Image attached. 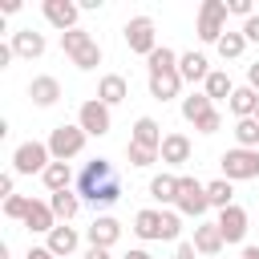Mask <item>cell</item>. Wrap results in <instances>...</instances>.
Returning <instances> with one entry per match:
<instances>
[{
	"label": "cell",
	"instance_id": "cell-1",
	"mask_svg": "<svg viewBox=\"0 0 259 259\" xmlns=\"http://www.w3.org/2000/svg\"><path fill=\"white\" fill-rule=\"evenodd\" d=\"M121 174L113 170V162L109 158H93V162H85L81 166V174H77V194H81V202H89V206H113L117 198H121Z\"/></svg>",
	"mask_w": 259,
	"mask_h": 259
},
{
	"label": "cell",
	"instance_id": "cell-2",
	"mask_svg": "<svg viewBox=\"0 0 259 259\" xmlns=\"http://www.w3.org/2000/svg\"><path fill=\"white\" fill-rule=\"evenodd\" d=\"M142 243H174L182 235V214L178 210H162V206H142L134 214V227H130Z\"/></svg>",
	"mask_w": 259,
	"mask_h": 259
},
{
	"label": "cell",
	"instance_id": "cell-3",
	"mask_svg": "<svg viewBox=\"0 0 259 259\" xmlns=\"http://www.w3.org/2000/svg\"><path fill=\"white\" fill-rule=\"evenodd\" d=\"M182 117L198 130V134H219L223 130V113H219V105L206 97V93H190V97H182Z\"/></svg>",
	"mask_w": 259,
	"mask_h": 259
},
{
	"label": "cell",
	"instance_id": "cell-4",
	"mask_svg": "<svg viewBox=\"0 0 259 259\" xmlns=\"http://www.w3.org/2000/svg\"><path fill=\"white\" fill-rule=\"evenodd\" d=\"M85 142H89V134H85L77 121H61V125H53V134H49V154H53V162H73V158L85 150Z\"/></svg>",
	"mask_w": 259,
	"mask_h": 259
},
{
	"label": "cell",
	"instance_id": "cell-5",
	"mask_svg": "<svg viewBox=\"0 0 259 259\" xmlns=\"http://www.w3.org/2000/svg\"><path fill=\"white\" fill-rule=\"evenodd\" d=\"M227 0H202V8H198V20H194V32H198V40L202 45H219L223 36H227Z\"/></svg>",
	"mask_w": 259,
	"mask_h": 259
},
{
	"label": "cell",
	"instance_id": "cell-6",
	"mask_svg": "<svg viewBox=\"0 0 259 259\" xmlns=\"http://www.w3.org/2000/svg\"><path fill=\"white\" fill-rule=\"evenodd\" d=\"M174 210H178L182 219H194V223H202V214L210 210V198H206V182H198V178L182 174V182H178V202H174Z\"/></svg>",
	"mask_w": 259,
	"mask_h": 259
},
{
	"label": "cell",
	"instance_id": "cell-7",
	"mask_svg": "<svg viewBox=\"0 0 259 259\" xmlns=\"http://www.w3.org/2000/svg\"><path fill=\"white\" fill-rule=\"evenodd\" d=\"M53 166V154H49V142H20L16 150H12V174H45Z\"/></svg>",
	"mask_w": 259,
	"mask_h": 259
},
{
	"label": "cell",
	"instance_id": "cell-8",
	"mask_svg": "<svg viewBox=\"0 0 259 259\" xmlns=\"http://www.w3.org/2000/svg\"><path fill=\"white\" fill-rule=\"evenodd\" d=\"M219 166H223V178L227 182H251V178H259V150L235 146V150H227L219 158Z\"/></svg>",
	"mask_w": 259,
	"mask_h": 259
},
{
	"label": "cell",
	"instance_id": "cell-9",
	"mask_svg": "<svg viewBox=\"0 0 259 259\" xmlns=\"http://www.w3.org/2000/svg\"><path fill=\"white\" fill-rule=\"evenodd\" d=\"M121 36H125V49H130V53H138V57H150V53L158 49L154 16H130V20H125V28H121Z\"/></svg>",
	"mask_w": 259,
	"mask_h": 259
},
{
	"label": "cell",
	"instance_id": "cell-10",
	"mask_svg": "<svg viewBox=\"0 0 259 259\" xmlns=\"http://www.w3.org/2000/svg\"><path fill=\"white\" fill-rule=\"evenodd\" d=\"M77 125H81L89 138H105V134L113 130V109H109L105 101L89 97V101H81V109H77Z\"/></svg>",
	"mask_w": 259,
	"mask_h": 259
},
{
	"label": "cell",
	"instance_id": "cell-11",
	"mask_svg": "<svg viewBox=\"0 0 259 259\" xmlns=\"http://www.w3.org/2000/svg\"><path fill=\"white\" fill-rule=\"evenodd\" d=\"M40 12H45V20H49L57 32H73V28H81V24H77V20H81V4H73V0H45Z\"/></svg>",
	"mask_w": 259,
	"mask_h": 259
},
{
	"label": "cell",
	"instance_id": "cell-12",
	"mask_svg": "<svg viewBox=\"0 0 259 259\" xmlns=\"http://www.w3.org/2000/svg\"><path fill=\"white\" fill-rule=\"evenodd\" d=\"M219 231H223V243H243L247 239V227H251V214L235 202V206H227V210H219Z\"/></svg>",
	"mask_w": 259,
	"mask_h": 259
},
{
	"label": "cell",
	"instance_id": "cell-13",
	"mask_svg": "<svg viewBox=\"0 0 259 259\" xmlns=\"http://www.w3.org/2000/svg\"><path fill=\"white\" fill-rule=\"evenodd\" d=\"M190 154H194V146H190V138H186V134H166V138H162V150H158L162 166L178 170V166H186V162H190Z\"/></svg>",
	"mask_w": 259,
	"mask_h": 259
},
{
	"label": "cell",
	"instance_id": "cell-14",
	"mask_svg": "<svg viewBox=\"0 0 259 259\" xmlns=\"http://www.w3.org/2000/svg\"><path fill=\"white\" fill-rule=\"evenodd\" d=\"M85 239H89V247H113L117 239H121V223L113 219V214H97L89 227H85Z\"/></svg>",
	"mask_w": 259,
	"mask_h": 259
},
{
	"label": "cell",
	"instance_id": "cell-15",
	"mask_svg": "<svg viewBox=\"0 0 259 259\" xmlns=\"http://www.w3.org/2000/svg\"><path fill=\"white\" fill-rule=\"evenodd\" d=\"M8 45H12V53H16V57H24V61L45 57V49H49V45H45V32H36V28H16Z\"/></svg>",
	"mask_w": 259,
	"mask_h": 259
},
{
	"label": "cell",
	"instance_id": "cell-16",
	"mask_svg": "<svg viewBox=\"0 0 259 259\" xmlns=\"http://www.w3.org/2000/svg\"><path fill=\"white\" fill-rule=\"evenodd\" d=\"M178 182H182V174H170V170H162V174H154L150 178V198L158 202V206H170L174 210V202H178Z\"/></svg>",
	"mask_w": 259,
	"mask_h": 259
},
{
	"label": "cell",
	"instance_id": "cell-17",
	"mask_svg": "<svg viewBox=\"0 0 259 259\" xmlns=\"http://www.w3.org/2000/svg\"><path fill=\"white\" fill-rule=\"evenodd\" d=\"M178 77L186 81V85H202L206 77H210V61H206V53H182L178 57Z\"/></svg>",
	"mask_w": 259,
	"mask_h": 259
},
{
	"label": "cell",
	"instance_id": "cell-18",
	"mask_svg": "<svg viewBox=\"0 0 259 259\" xmlns=\"http://www.w3.org/2000/svg\"><path fill=\"white\" fill-rule=\"evenodd\" d=\"M28 97H32V105H36V109H49V105H57V101H61V81H57V77H49V73H40V77H32V81H28Z\"/></svg>",
	"mask_w": 259,
	"mask_h": 259
},
{
	"label": "cell",
	"instance_id": "cell-19",
	"mask_svg": "<svg viewBox=\"0 0 259 259\" xmlns=\"http://www.w3.org/2000/svg\"><path fill=\"white\" fill-rule=\"evenodd\" d=\"M125 97H130V81H125L121 73H105V77L97 81V101H105L109 109H113V105H121Z\"/></svg>",
	"mask_w": 259,
	"mask_h": 259
},
{
	"label": "cell",
	"instance_id": "cell-20",
	"mask_svg": "<svg viewBox=\"0 0 259 259\" xmlns=\"http://www.w3.org/2000/svg\"><path fill=\"white\" fill-rule=\"evenodd\" d=\"M194 251L198 255H219L227 243H223V231H219V223H194Z\"/></svg>",
	"mask_w": 259,
	"mask_h": 259
},
{
	"label": "cell",
	"instance_id": "cell-21",
	"mask_svg": "<svg viewBox=\"0 0 259 259\" xmlns=\"http://www.w3.org/2000/svg\"><path fill=\"white\" fill-rule=\"evenodd\" d=\"M57 259L61 255H73L77 247H81V235H77V227H69V223H57L53 231H49V243H45Z\"/></svg>",
	"mask_w": 259,
	"mask_h": 259
},
{
	"label": "cell",
	"instance_id": "cell-22",
	"mask_svg": "<svg viewBox=\"0 0 259 259\" xmlns=\"http://www.w3.org/2000/svg\"><path fill=\"white\" fill-rule=\"evenodd\" d=\"M146 85H150V97H154V101H174V97L182 93V85H186V81H182V77H178V69H174V73H154Z\"/></svg>",
	"mask_w": 259,
	"mask_h": 259
},
{
	"label": "cell",
	"instance_id": "cell-23",
	"mask_svg": "<svg viewBox=\"0 0 259 259\" xmlns=\"http://www.w3.org/2000/svg\"><path fill=\"white\" fill-rule=\"evenodd\" d=\"M162 125L154 121V117H138L134 121V130H130V142L134 146H146V150H162Z\"/></svg>",
	"mask_w": 259,
	"mask_h": 259
},
{
	"label": "cell",
	"instance_id": "cell-24",
	"mask_svg": "<svg viewBox=\"0 0 259 259\" xmlns=\"http://www.w3.org/2000/svg\"><path fill=\"white\" fill-rule=\"evenodd\" d=\"M24 227H28L32 235H49V231L57 227L53 206H49V202H40V198H32V202H28V214H24Z\"/></svg>",
	"mask_w": 259,
	"mask_h": 259
},
{
	"label": "cell",
	"instance_id": "cell-25",
	"mask_svg": "<svg viewBox=\"0 0 259 259\" xmlns=\"http://www.w3.org/2000/svg\"><path fill=\"white\" fill-rule=\"evenodd\" d=\"M202 93L219 105V101H231V93H235V81H231V73L227 69H210V77L202 81Z\"/></svg>",
	"mask_w": 259,
	"mask_h": 259
},
{
	"label": "cell",
	"instance_id": "cell-26",
	"mask_svg": "<svg viewBox=\"0 0 259 259\" xmlns=\"http://www.w3.org/2000/svg\"><path fill=\"white\" fill-rule=\"evenodd\" d=\"M40 182H45V190H49V194H61V190H73V186H77V178H73L69 162H53V166L40 174Z\"/></svg>",
	"mask_w": 259,
	"mask_h": 259
},
{
	"label": "cell",
	"instance_id": "cell-27",
	"mask_svg": "<svg viewBox=\"0 0 259 259\" xmlns=\"http://www.w3.org/2000/svg\"><path fill=\"white\" fill-rule=\"evenodd\" d=\"M49 206L57 214V223H73L77 210H81V194L77 190H61V194H49Z\"/></svg>",
	"mask_w": 259,
	"mask_h": 259
},
{
	"label": "cell",
	"instance_id": "cell-28",
	"mask_svg": "<svg viewBox=\"0 0 259 259\" xmlns=\"http://www.w3.org/2000/svg\"><path fill=\"white\" fill-rule=\"evenodd\" d=\"M231 113H235V121L239 117H255V109H259V93L251 89V85H235V93H231Z\"/></svg>",
	"mask_w": 259,
	"mask_h": 259
},
{
	"label": "cell",
	"instance_id": "cell-29",
	"mask_svg": "<svg viewBox=\"0 0 259 259\" xmlns=\"http://www.w3.org/2000/svg\"><path fill=\"white\" fill-rule=\"evenodd\" d=\"M178 57H182V53H174L170 45H158V49L146 57V73H150V77H154V73H174V69H178Z\"/></svg>",
	"mask_w": 259,
	"mask_h": 259
},
{
	"label": "cell",
	"instance_id": "cell-30",
	"mask_svg": "<svg viewBox=\"0 0 259 259\" xmlns=\"http://www.w3.org/2000/svg\"><path fill=\"white\" fill-rule=\"evenodd\" d=\"M206 198H210V206H214V210H227V206H235V182H227V178H214V182H206Z\"/></svg>",
	"mask_w": 259,
	"mask_h": 259
},
{
	"label": "cell",
	"instance_id": "cell-31",
	"mask_svg": "<svg viewBox=\"0 0 259 259\" xmlns=\"http://www.w3.org/2000/svg\"><path fill=\"white\" fill-rule=\"evenodd\" d=\"M231 134H235V146H243V150H259V121H255V117H239Z\"/></svg>",
	"mask_w": 259,
	"mask_h": 259
},
{
	"label": "cell",
	"instance_id": "cell-32",
	"mask_svg": "<svg viewBox=\"0 0 259 259\" xmlns=\"http://www.w3.org/2000/svg\"><path fill=\"white\" fill-rule=\"evenodd\" d=\"M214 49H219V57H223V61H239V57H243V49H247V36H243V32H227Z\"/></svg>",
	"mask_w": 259,
	"mask_h": 259
},
{
	"label": "cell",
	"instance_id": "cell-33",
	"mask_svg": "<svg viewBox=\"0 0 259 259\" xmlns=\"http://www.w3.org/2000/svg\"><path fill=\"white\" fill-rule=\"evenodd\" d=\"M101 57H105V53H101V45L93 40V45H85L81 53H73L69 61H73V65H77L81 73H89V69H97V65H101Z\"/></svg>",
	"mask_w": 259,
	"mask_h": 259
},
{
	"label": "cell",
	"instance_id": "cell-34",
	"mask_svg": "<svg viewBox=\"0 0 259 259\" xmlns=\"http://www.w3.org/2000/svg\"><path fill=\"white\" fill-rule=\"evenodd\" d=\"M85 45H93V36H89V28H73V32H61V49H65V57H73V53H81Z\"/></svg>",
	"mask_w": 259,
	"mask_h": 259
},
{
	"label": "cell",
	"instance_id": "cell-35",
	"mask_svg": "<svg viewBox=\"0 0 259 259\" xmlns=\"http://www.w3.org/2000/svg\"><path fill=\"white\" fill-rule=\"evenodd\" d=\"M125 158H130V166L146 170V166H154V162H158V150H146V146H134V142H125Z\"/></svg>",
	"mask_w": 259,
	"mask_h": 259
},
{
	"label": "cell",
	"instance_id": "cell-36",
	"mask_svg": "<svg viewBox=\"0 0 259 259\" xmlns=\"http://www.w3.org/2000/svg\"><path fill=\"white\" fill-rule=\"evenodd\" d=\"M28 202H32V198H24V194H12V198H4V219H12V223H24V214H28Z\"/></svg>",
	"mask_w": 259,
	"mask_h": 259
},
{
	"label": "cell",
	"instance_id": "cell-37",
	"mask_svg": "<svg viewBox=\"0 0 259 259\" xmlns=\"http://www.w3.org/2000/svg\"><path fill=\"white\" fill-rule=\"evenodd\" d=\"M239 32H243V36H247V45H251V40H255V45H259V12H255V16H247V20H243V28H239Z\"/></svg>",
	"mask_w": 259,
	"mask_h": 259
},
{
	"label": "cell",
	"instance_id": "cell-38",
	"mask_svg": "<svg viewBox=\"0 0 259 259\" xmlns=\"http://www.w3.org/2000/svg\"><path fill=\"white\" fill-rule=\"evenodd\" d=\"M227 12H235V16H255V8H251V0H227Z\"/></svg>",
	"mask_w": 259,
	"mask_h": 259
},
{
	"label": "cell",
	"instance_id": "cell-39",
	"mask_svg": "<svg viewBox=\"0 0 259 259\" xmlns=\"http://www.w3.org/2000/svg\"><path fill=\"white\" fill-rule=\"evenodd\" d=\"M12 186H16V174H12V170H4V174H0V194H4V198H12V194H16Z\"/></svg>",
	"mask_w": 259,
	"mask_h": 259
},
{
	"label": "cell",
	"instance_id": "cell-40",
	"mask_svg": "<svg viewBox=\"0 0 259 259\" xmlns=\"http://www.w3.org/2000/svg\"><path fill=\"white\" fill-rule=\"evenodd\" d=\"M170 259H198V251H194V243L186 239V243H178V247H174V255H170Z\"/></svg>",
	"mask_w": 259,
	"mask_h": 259
},
{
	"label": "cell",
	"instance_id": "cell-41",
	"mask_svg": "<svg viewBox=\"0 0 259 259\" xmlns=\"http://www.w3.org/2000/svg\"><path fill=\"white\" fill-rule=\"evenodd\" d=\"M247 85L259 93V61H251V65H247Z\"/></svg>",
	"mask_w": 259,
	"mask_h": 259
},
{
	"label": "cell",
	"instance_id": "cell-42",
	"mask_svg": "<svg viewBox=\"0 0 259 259\" xmlns=\"http://www.w3.org/2000/svg\"><path fill=\"white\" fill-rule=\"evenodd\" d=\"M24 259H57V255H53L49 247H28V251H24Z\"/></svg>",
	"mask_w": 259,
	"mask_h": 259
},
{
	"label": "cell",
	"instance_id": "cell-43",
	"mask_svg": "<svg viewBox=\"0 0 259 259\" xmlns=\"http://www.w3.org/2000/svg\"><path fill=\"white\" fill-rule=\"evenodd\" d=\"M81 259H113V255H109L105 247H85V255H81Z\"/></svg>",
	"mask_w": 259,
	"mask_h": 259
},
{
	"label": "cell",
	"instance_id": "cell-44",
	"mask_svg": "<svg viewBox=\"0 0 259 259\" xmlns=\"http://www.w3.org/2000/svg\"><path fill=\"white\" fill-rule=\"evenodd\" d=\"M12 57H16V53H12V45H0V69H8V65H12Z\"/></svg>",
	"mask_w": 259,
	"mask_h": 259
},
{
	"label": "cell",
	"instance_id": "cell-45",
	"mask_svg": "<svg viewBox=\"0 0 259 259\" xmlns=\"http://www.w3.org/2000/svg\"><path fill=\"white\" fill-rule=\"evenodd\" d=\"M12 12H20V0H4L0 4V16H12Z\"/></svg>",
	"mask_w": 259,
	"mask_h": 259
},
{
	"label": "cell",
	"instance_id": "cell-46",
	"mask_svg": "<svg viewBox=\"0 0 259 259\" xmlns=\"http://www.w3.org/2000/svg\"><path fill=\"white\" fill-rule=\"evenodd\" d=\"M121 259H154V255H150V251H142V247H134V251H125Z\"/></svg>",
	"mask_w": 259,
	"mask_h": 259
},
{
	"label": "cell",
	"instance_id": "cell-47",
	"mask_svg": "<svg viewBox=\"0 0 259 259\" xmlns=\"http://www.w3.org/2000/svg\"><path fill=\"white\" fill-rule=\"evenodd\" d=\"M239 259H259V247H243V255Z\"/></svg>",
	"mask_w": 259,
	"mask_h": 259
},
{
	"label": "cell",
	"instance_id": "cell-48",
	"mask_svg": "<svg viewBox=\"0 0 259 259\" xmlns=\"http://www.w3.org/2000/svg\"><path fill=\"white\" fill-rule=\"evenodd\" d=\"M0 259H12V251H8V243H0Z\"/></svg>",
	"mask_w": 259,
	"mask_h": 259
},
{
	"label": "cell",
	"instance_id": "cell-49",
	"mask_svg": "<svg viewBox=\"0 0 259 259\" xmlns=\"http://www.w3.org/2000/svg\"><path fill=\"white\" fill-rule=\"evenodd\" d=\"M255 121H259V109H255Z\"/></svg>",
	"mask_w": 259,
	"mask_h": 259
}]
</instances>
